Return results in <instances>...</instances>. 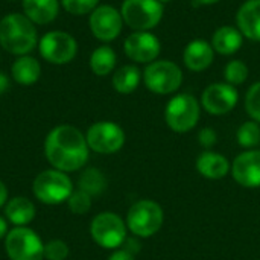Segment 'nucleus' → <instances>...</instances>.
<instances>
[{
	"label": "nucleus",
	"mask_w": 260,
	"mask_h": 260,
	"mask_svg": "<svg viewBox=\"0 0 260 260\" xmlns=\"http://www.w3.org/2000/svg\"><path fill=\"white\" fill-rule=\"evenodd\" d=\"M238 99H239V94H238L236 87L230 84L216 82V84L209 85L204 90L201 102L207 113L221 116V114H227L229 111H232L236 107Z\"/></svg>",
	"instance_id": "13"
},
{
	"label": "nucleus",
	"mask_w": 260,
	"mask_h": 260,
	"mask_svg": "<svg viewBox=\"0 0 260 260\" xmlns=\"http://www.w3.org/2000/svg\"><path fill=\"white\" fill-rule=\"evenodd\" d=\"M165 213L158 203L152 200H140L131 206L126 215V225L133 235L139 238L154 236L163 225Z\"/></svg>",
	"instance_id": "3"
},
{
	"label": "nucleus",
	"mask_w": 260,
	"mask_h": 260,
	"mask_svg": "<svg viewBox=\"0 0 260 260\" xmlns=\"http://www.w3.org/2000/svg\"><path fill=\"white\" fill-rule=\"evenodd\" d=\"M122 14L110 5L98 6L90 15V29L101 41H113L117 38L122 30Z\"/></svg>",
	"instance_id": "12"
},
{
	"label": "nucleus",
	"mask_w": 260,
	"mask_h": 260,
	"mask_svg": "<svg viewBox=\"0 0 260 260\" xmlns=\"http://www.w3.org/2000/svg\"><path fill=\"white\" fill-rule=\"evenodd\" d=\"M11 72H12V78L15 82L21 85H32L38 81L41 75V66L35 58L23 55L14 61Z\"/></svg>",
	"instance_id": "21"
},
{
	"label": "nucleus",
	"mask_w": 260,
	"mask_h": 260,
	"mask_svg": "<svg viewBox=\"0 0 260 260\" xmlns=\"http://www.w3.org/2000/svg\"><path fill=\"white\" fill-rule=\"evenodd\" d=\"M198 142L201 143V146H204V148H212V146H215L216 145V142H218V134H216V131L215 129H212V128H203L201 131H200V134H198Z\"/></svg>",
	"instance_id": "32"
},
{
	"label": "nucleus",
	"mask_w": 260,
	"mask_h": 260,
	"mask_svg": "<svg viewBox=\"0 0 260 260\" xmlns=\"http://www.w3.org/2000/svg\"><path fill=\"white\" fill-rule=\"evenodd\" d=\"M236 21L242 35L253 41H260V0L245 2L238 11Z\"/></svg>",
	"instance_id": "16"
},
{
	"label": "nucleus",
	"mask_w": 260,
	"mask_h": 260,
	"mask_svg": "<svg viewBox=\"0 0 260 260\" xmlns=\"http://www.w3.org/2000/svg\"><path fill=\"white\" fill-rule=\"evenodd\" d=\"M224 75H225L227 84H230L233 87L235 85H241L248 78V67H247L245 62H242L239 59H233V61H230L225 66Z\"/></svg>",
	"instance_id": "27"
},
{
	"label": "nucleus",
	"mask_w": 260,
	"mask_h": 260,
	"mask_svg": "<svg viewBox=\"0 0 260 260\" xmlns=\"http://www.w3.org/2000/svg\"><path fill=\"white\" fill-rule=\"evenodd\" d=\"M58 0H23L24 15L35 24H47L58 15Z\"/></svg>",
	"instance_id": "19"
},
{
	"label": "nucleus",
	"mask_w": 260,
	"mask_h": 260,
	"mask_svg": "<svg viewBox=\"0 0 260 260\" xmlns=\"http://www.w3.org/2000/svg\"><path fill=\"white\" fill-rule=\"evenodd\" d=\"M213 47L204 40H195L187 44L183 59L189 70L203 72L213 62Z\"/></svg>",
	"instance_id": "17"
},
{
	"label": "nucleus",
	"mask_w": 260,
	"mask_h": 260,
	"mask_svg": "<svg viewBox=\"0 0 260 260\" xmlns=\"http://www.w3.org/2000/svg\"><path fill=\"white\" fill-rule=\"evenodd\" d=\"M76 52V40L64 30L47 32L40 40V53L52 64H67L75 58Z\"/></svg>",
	"instance_id": "10"
},
{
	"label": "nucleus",
	"mask_w": 260,
	"mask_h": 260,
	"mask_svg": "<svg viewBox=\"0 0 260 260\" xmlns=\"http://www.w3.org/2000/svg\"><path fill=\"white\" fill-rule=\"evenodd\" d=\"M232 175L242 187H260V151H247L238 155L232 165Z\"/></svg>",
	"instance_id": "15"
},
{
	"label": "nucleus",
	"mask_w": 260,
	"mask_h": 260,
	"mask_svg": "<svg viewBox=\"0 0 260 260\" xmlns=\"http://www.w3.org/2000/svg\"><path fill=\"white\" fill-rule=\"evenodd\" d=\"M140 82V70L136 66H123L113 75V87L122 94L133 93Z\"/></svg>",
	"instance_id": "23"
},
{
	"label": "nucleus",
	"mask_w": 260,
	"mask_h": 260,
	"mask_svg": "<svg viewBox=\"0 0 260 260\" xmlns=\"http://www.w3.org/2000/svg\"><path fill=\"white\" fill-rule=\"evenodd\" d=\"M242 41L244 40L241 30L232 26H222L213 34L212 47L221 55H232L241 49Z\"/></svg>",
	"instance_id": "20"
},
{
	"label": "nucleus",
	"mask_w": 260,
	"mask_h": 260,
	"mask_svg": "<svg viewBox=\"0 0 260 260\" xmlns=\"http://www.w3.org/2000/svg\"><path fill=\"white\" fill-rule=\"evenodd\" d=\"M197 171L209 180H221L230 171L229 160L213 151H204L197 158Z\"/></svg>",
	"instance_id": "18"
},
{
	"label": "nucleus",
	"mask_w": 260,
	"mask_h": 260,
	"mask_svg": "<svg viewBox=\"0 0 260 260\" xmlns=\"http://www.w3.org/2000/svg\"><path fill=\"white\" fill-rule=\"evenodd\" d=\"M216 2H219V0H195L197 5H213Z\"/></svg>",
	"instance_id": "37"
},
{
	"label": "nucleus",
	"mask_w": 260,
	"mask_h": 260,
	"mask_svg": "<svg viewBox=\"0 0 260 260\" xmlns=\"http://www.w3.org/2000/svg\"><path fill=\"white\" fill-rule=\"evenodd\" d=\"M125 53L136 62H152L160 55V41L155 35L146 30L131 34L123 44Z\"/></svg>",
	"instance_id": "14"
},
{
	"label": "nucleus",
	"mask_w": 260,
	"mask_h": 260,
	"mask_svg": "<svg viewBox=\"0 0 260 260\" xmlns=\"http://www.w3.org/2000/svg\"><path fill=\"white\" fill-rule=\"evenodd\" d=\"M8 87H9V79H8V76H6L5 73L0 72V94H3V93L8 90Z\"/></svg>",
	"instance_id": "34"
},
{
	"label": "nucleus",
	"mask_w": 260,
	"mask_h": 260,
	"mask_svg": "<svg viewBox=\"0 0 260 260\" xmlns=\"http://www.w3.org/2000/svg\"><path fill=\"white\" fill-rule=\"evenodd\" d=\"M245 110L254 122H260V82L250 87L245 96Z\"/></svg>",
	"instance_id": "28"
},
{
	"label": "nucleus",
	"mask_w": 260,
	"mask_h": 260,
	"mask_svg": "<svg viewBox=\"0 0 260 260\" xmlns=\"http://www.w3.org/2000/svg\"><path fill=\"white\" fill-rule=\"evenodd\" d=\"M120 14L129 27L148 30L160 23L163 17V3L158 0H125Z\"/></svg>",
	"instance_id": "6"
},
{
	"label": "nucleus",
	"mask_w": 260,
	"mask_h": 260,
	"mask_svg": "<svg viewBox=\"0 0 260 260\" xmlns=\"http://www.w3.org/2000/svg\"><path fill=\"white\" fill-rule=\"evenodd\" d=\"M87 145L98 154H114L125 143L123 129L114 122H98L87 131Z\"/></svg>",
	"instance_id": "11"
},
{
	"label": "nucleus",
	"mask_w": 260,
	"mask_h": 260,
	"mask_svg": "<svg viewBox=\"0 0 260 260\" xmlns=\"http://www.w3.org/2000/svg\"><path fill=\"white\" fill-rule=\"evenodd\" d=\"M44 154L55 169L61 172L78 171L88 160L87 139L78 128L72 125H59L46 137Z\"/></svg>",
	"instance_id": "1"
},
{
	"label": "nucleus",
	"mask_w": 260,
	"mask_h": 260,
	"mask_svg": "<svg viewBox=\"0 0 260 260\" xmlns=\"http://www.w3.org/2000/svg\"><path fill=\"white\" fill-rule=\"evenodd\" d=\"M5 215L14 225L24 227L35 218V206L27 198L15 197L6 204Z\"/></svg>",
	"instance_id": "22"
},
{
	"label": "nucleus",
	"mask_w": 260,
	"mask_h": 260,
	"mask_svg": "<svg viewBox=\"0 0 260 260\" xmlns=\"http://www.w3.org/2000/svg\"><path fill=\"white\" fill-rule=\"evenodd\" d=\"M236 139L239 142L241 146L244 148H253L260 143V126L257 122L250 120L245 122L239 126L238 133H236Z\"/></svg>",
	"instance_id": "26"
},
{
	"label": "nucleus",
	"mask_w": 260,
	"mask_h": 260,
	"mask_svg": "<svg viewBox=\"0 0 260 260\" xmlns=\"http://www.w3.org/2000/svg\"><path fill=\"white\" fill-rule=\"evenodd\" d=\"M6 235H8V222H6L5 218L0 216V239L5 238Z\"/></svg>",
	"instance_id": "36"
},
{
	"label": "nucleus",
	"mask_w": 260,
	"mask_h": 260,
	"mask_svg": "<svg viewBox=\"0 0 260 260\" xmlns=\"http://www.w3.org/2000/svg\"><path fill=\"white\" fill-rule=\"evenodd\" d=\"M34 195L44 204H59L70 198L73 193L72 180L58 169L43 171L34 180Z\"/></svg>",
	"instance_id": "4"
},
{
	"label": "nucleus",
	"mask_w": 260,
	"mask_h": 260,
	"mask_svg": "<svg viewBox=\"0 0 260 260\" xmlns=\"http://www.w3.org/2000/svg\"><path fill=\"white\" fill-rule=\"evenodd\" d=\"M160 3H165V2H171V0H158Z\"/></svg>",
	"instance_id": "38"
},
{
	"label": "nucleus",
	"mask_w": 260,
	"mask_h": 260,
	"mask_svg": "<svg viewBox=\"0 0 260 260\" xmlns=\"http://www.w3.org/2000/svg\"><path fill=\"white\" fill-rule=\"evenodd\" d=\"M6 200H8V189L3 184V181L0 180V207L6 203Z\"/></svg>",
	"instance_id": "35"
},
{
	"label": "nucleus",
	"mask_w": 260,
	"mask_h": 260,
	"mask_svg": "<svg viewBox=\"0 0 260 260\" xmlns=\"http://www.w3.org/2000/svg\"><path fill=\"white\" fill-rule=\"evenodd\" d=\"M168 126L175 133H187L200 120V104L192 94H177L165 110Z\"/></svg>",
	"instance_id": "5"
},
{
	"label": "nucleus",
	"mask_w": 260,
	"mask_h": 260,
	"mask_svg": "<svg viewBox=\"0 0 260 260\" xmlns=\"http://www.w3.org/2000/svg\"><path fill=\"white\" fill-rule=\"evenodd\" d=\"M5 248L11 260H41L44 245L40 236L27 227H15L6 235Z\"/></svg>",
	"instance_id": "8"
},
{
	"label": "nucleus",
	"mask_w": 260,
	"mask_h": 260,
	"mask_svg": "<svg viewBox=\"0 0 260 260\" xmlns=\"http://www.w3.org/2000/svg\"><path fill=\"white\" fill-rule=\"evenodd\" d=\"M37 44L35 24L23 14H9L0 20V46L14 53L26 55Z\"/></svg>",
	"instance_id": "2"
},
{
	"label": "nucleus",
	"mask_w": 260,
	"mask_h": 260,
	"mask_svg": "<svg viewBox=\"0 0 260 260\" xmlns=\"http://www.w3.org/2000/svg\"><path fill=\"white\" fill-rule=\"evenodd\" d=\"M64 9L75 15H84L87 12H93L99 3V0H61Z\"/></svg>",
	"instance_id": "30"
},
{
	"label": "nucleus",
	"mask_w": 260,
	"mask_h": 260,
	"mask_svg": "<svg viewBox=\"0 0 260 260\" xmlns=\"http://www.w3.org/2000/svg\"><path fill=\"white\" fill-rule=\"evenodd\" d=\"M108 260H134V254L128 250H117L110 256Z\"/></svg>",
	"instance_id": "33"
},
{
	"label": "nucleus",
	"mask_w": 260,
	"mask_h": 260,
	"mask_svg": "<svg viewBox=\"0 0 260 260\" xmlns=\"http://www.w3.org/2000/svg\"><path fill=\"white\" fill-rule=\"evenodd\" d=\"M145 85L157 94H169L180 88L183 82L181 69L172 61H152L143 73Z\"/></svg>",
	"instance_id": "7"
},
{
	"label": "nucleus",
	"mask_w": 260,
	"mask_h": 260,
	"mask_svg": "<svg viewBox=\"0 0 260 260\" xmlns=\"http://www.w3.org/2000/svg\"><path fill=\"white\" fill-rule=\"evenodd\" d=\"M107 189V178L105 175L94 168L85 169L79 177V190H84L90 197L99 195Z\"/></svg>",
	"instance_id": "25"
},
{
	"label": "nucleus",
	"mask_w": 260,
	"mask_h": 260,
	"mask_svg": "<svg viewBox=\"0 0 260 260\" xmlns=\"http://www.w3.org/2000/svg\"><path fill=\"white\" fill-rule=\"evenodd\" d=\"M69 256V247L62 241H50L44 245V257L47 260H66Z\"/></svg>",
	"instance_id": "31"
},
{
	"label": "nucleus",
	"mask_w": 260,
	"mask_h": 260,
	"mask_svg": "<svg viewBox=\"0 0 260 260\" xmlns=\"http://www.w3.org/2000/svg\"><path fill=\"white\" fill-rule=\"evenodd\" d=\"M116 52L110 46H101L98 47L91 56H90V67L94 75L105 76L113 72L116 66Z\"/></svg>",
	"instance_id": "24"
},
{
	"label": "nucleus",
	"mask_w": 260,
	"mask_h": 260,
	"mask_svg": "<svg viewBox=\"0 0 260 260\" xmlns=\"http://www.w3.org/2000/svg\"><path fill=\"white\" fill-rule=\"evenodd\" d=\"M93 241L102 248H119L126 241V227L120 216L111 212L99 213L90 227Z\"/></svg>",
	"instance_id": "9"
},
{
	"label": "nucleus",
	"mask_w": 260,
	"mask_h": 260,
	"mask_svg": "<svg viewBox=\"0 0 260 260\" xmlns=\"http://www.w3.org/2000/svg\"><path fill=\"white\" fill-rule=\"evenodd\" d=\"M69 209L76 215H84L91 209V197L84 190H76L67 200Z\"/></svg>",
	"instance_id": "29"
}]
</instances>
